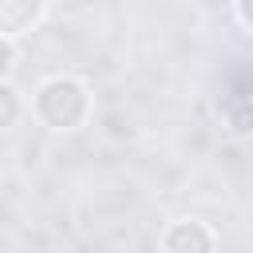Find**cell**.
Returning a JSON list of instances; mask_svg holds the SVG:
<instances>
[{
    "instance_id": "obj_2",
    "label": "cell",
    "mask_w": 253,
    "mask_h": 253,
    "mask_svg": "<svg viewBox=\"0 0 253 253\" xmlns=\"http://www.w3.org/2000/svg\"><path fill=\"white\" fill-rule=\"evenodd\" d=\"M43 0H0V16H4V36H16L24 24H32L40 16Z\"/></svg>"
},
{
    "instance_id": "obj_3",
    "label": "cell",
    "mask_w": 253,
    "mask_h": 253,
    "mask_svg": "<svg viewBox=\"0 0 253 253\" xmlns=\"http://www.w3.org/2000/svg\"><path fill=\"white\" fill-rule=\"evenodd\" d=\"M162 245H166V249H182V245H202V249H210V245H213V233L202 229L198 221H190V225L182 221V225H174V229L162 237Z\"/></svg>"
},
{
    "instance_id": "obj_5",
    "label": "cell",
    "mask_w": 253,
    "mask_h": 253,
    "mask_svg": "<svg viewBox=\"0 0 253 253\" xmlns=\"http://www.w3.org/2000/svg\"><path fill=\"white\" fill-rule=\"evenodd\" d=\"M237 12H241V24L253 32V0H237Z\"/></svg>"
},
{
    "instance_id": "obj_4",
    "label": "cell",
    "mask_w": 253,
    "mask_h": 253,
    "mask_svg": "<svg viewBox=\"0 0 253 253\" xmlns=\"http://www.w3.org/2000/svg\"><path fill=\"white\" fill-rule=\"evenodd\" d=\"M4 107H8L4 111V126H12V119H16V91L12 87H4Z\"/></svg>"
},
{
    "instance_id": "obj_1",
    "label": "cell",
    "mask_w": 253,
    "mask_h": 253,
    "mask_svg": "<svg viewBox=\"0 0 253 253\" xmlns=\"http://www.w3.org/2000/svg\"><path fill=\"white\" fill-rule=\"evenodd\" d=\"M36 115L51 126V130H71L87 119L91 111V99H87V87L75 83V79H51L36 91Z\"/></svg>"
}]
</instances>
